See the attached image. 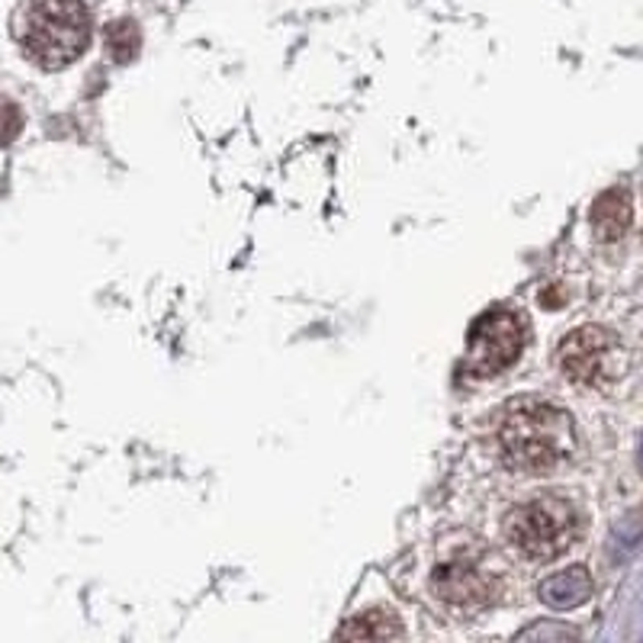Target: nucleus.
I'll return each mask as SVG.
<instances>
[{
  "mask_svg": "<svg viewBox=\"0 0 643 643\" xmlns=\"http://www.w3.org/2000/svg\"><path fill=\"white\" fill-rule=\"evenodd\" d=\"M23 129V113L10 97H0V145H10Z\"/></svg>",
  "mask_w": 643,
  "mask_h": 643,
  "instance_id": "obj_10",
  "label": "nucleus"
},
{
  "mask_svg": "<svg viewBox=\"0 0 643 643\" xmlns=\"http://www.w3.org/2000/svg\"><path fill=\"white\" fill-rule=\"evenodd\" d=\"M524 351V322L512 309H489L470 331L467 370L470 377H495L509 370Z\"/></svg>",
  "mask_w": 643,
  "mask_h": 643,
  "instance_id": "obj_5",
  "label": "nucleus"
},
{
  "mask_svg": "<svg viewBox=\"0 0 643 643\" xmlns=\"http://www.w3.org/2000/svg\"><path fill=\"white\" fill-rule=\"evenodd\" d=\"M495 447L509 470L544 477L573 457L576 425L560 405L524 396L502 408L495 425Z\"/></svg>",
  "mask_w": 643,
  "mask_h": 643,
  "instance_id": "obj_1",
  "label": "nucleus"
},
{
  "mask_svg": "<svg viewBox=\"0 0 643 643\" xmlns=\"http://www.w3.org/2000/svg\"><path fill=\"white\" fill-rule=\"evenodd\" d=\"M432 586L444 602L464 604V608L489 604L499 596L492 573L486 569V563L473 560V557H454L450 563L438 566Z\"/></svg>",
  "mask_w": 643,
  "mask_h": 643,
  "instance_id": "obj_6",
  "label": "nucleus"
},
{
  "mask_svg": "<svg viewBox=\"0 0 643 643\" xmlns=\"http://www.w3.org/2000/svg\"><path fill=\"white\" fill-rule=\"evenodd\" d=\"M90 10L84 0H26L17 13V40L45 68L62 72L90 45Z\"/></svg>",
  "mask_w": 643,
  "mask_h": 643,
  "instance_id": "obj_2",
  "label": "nucleus"
},
{
  "mask_svg": "<svg viewBox=\"0 0 643 643\" xmlns=\"http://www.w3.org/2000/svg\"><path fill=\"white\" fill-rule=\"evenodd\" d=\"M592 226L599 232V239L614 241L621 239L631 226V197L624 190H608L599 197L592 209Z\"/></svg>",
  "mask_w": 643,
  "mask_h": 643,
  "instance_id": "obj_7",
  "label": "nucleus"
},
{
  "mask_svg": "<svg viewBox=\"0 0 643 643\" xmlns=\"http://www.w3.org/2000/svg\"><path fill=\"white\" fill-rule=\"evenodd\" d=\"M579 509L563 495H534L505 519V541L524 560H557L579 537Z\"/></svg>",
  "mask_w": 643,
  "mask_h": 643,
  "instance_id": "obj_3",
  "label": "nucleus"
},
{
  "mask_svg": "<svg viewBox=\"0 0 643 643\" xmlns=\"http://www.w3.org/2000/svg\"><path fill=\"white\" fill-rule=\"evenodd\" d=\"M560 370L582 386H608L624 370V348L614 331L599 325H582L569 331L557 351Z\"/></svg>",
  "mask_w": 643,
  "mask_h": 643,
  "instance_id": "obj_4",
  "label": "nucleus"
},
{
  "mask_svg": "<svg viewBox=\"0 0 643 643\" xmlns=\"http://www.w3.org/2000/svg\"><path fill=\"white\" fill-rule=\"evenodd\" d=\"M107 48L117 62H129L139 52V26L132 20H120L107 26Z\"/></svg>",
  "mask_w": 643,
  "mask_h": 643,
  "instance_id": "obj_9",
  "label": "nucleus"
},
{
  "mask_svg": "<svg viewBox=\"0 0 643 643\" xmlns=\"http://www.w3.org/2000/svg\"><path fill=\"white\" fill-rule=\"evenodd\" d=\"M383 614L380 611H370V614H358L348 628H341L338 634L341 637H402L405 631L400 628V621H396V614H390L383 624H377Z\"/></svg>",
  "mask_w": 643,
  "mask_h": 643,
  "instance_id": "obj_8",
  "label": "nucleus"
}]
</instances>
